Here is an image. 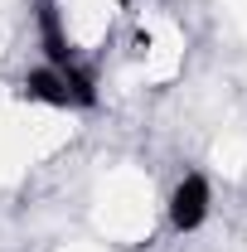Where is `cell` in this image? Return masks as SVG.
<instances>
[{"instance_id":"obj_1","label":"cell","mask_w":247,"mask_h":252,"mask_svg":"<svg viewBox=\"0 0 247 252\" xmlns=\"http://www.w3.org/2000/svg\"><path fill=\"white\" fill-rule=\"evenodd\" d=\"M204 219H209V180L204 175H185L175 185V194H170V223L180 233H194Z\"/></svg>"},{"instance_id":"obj_2","label":"cell","mask_w":247,"mask_h":252,"mask_svg":"<svg viewBox=\"0 0 247 252\" xmlns=\"http://www.w3.org/2000/svg\"><path fill=\"white\" fill-rule=\"evenodd\" d=\"M20 93L30 97V102H49V107H73V93H68V83H63V73H59V68H34V73H25Z\"/></svg>"}]
</instances>
